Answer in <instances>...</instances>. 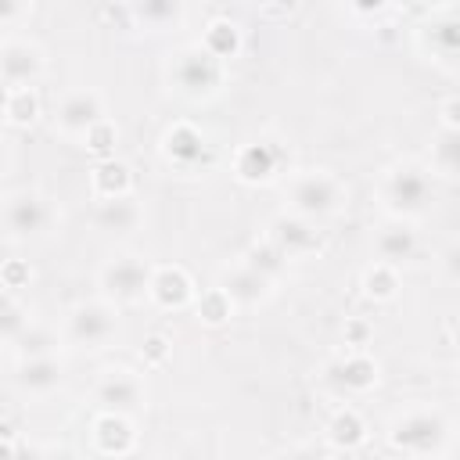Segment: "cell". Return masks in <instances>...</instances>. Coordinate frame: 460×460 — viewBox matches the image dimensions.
Wrapping results in <instances>:
<instances>
[{
	"mask_svg": "<svg viewBox=\"0 0 460 460\" xmlns=\"http://www.w3.org/2000/svg\"><path fill=\"white\" fill-rule=\"evenodd\" d=\"M385 438L395 453L413 460H435L449 442V417L438 406H406L385 428Z\"/></svg>",
	"mask_w": 460,
	"mask_h": 460,
	"instance_id": "obj_2",
	"label": "cell"
},
{
	"mask_svg": "<svg viewBox=\"0 0 460 460\" xmlns=\"http://www.w3.org/2000/svg\"><path fill=\"white\" fill-rule=\"evenodd\" d=\"M277 460H331V456L320 446H305L302 442V446H288L284 453H277Z\"/></svg>",
	"mask_w": 460,
	"mask_h": 460,
	"instance_id": "obj_34",
	"label": "cell"
},
{
	"mask_svg": "<svg viewBox=\"0 0 460 460\" xmlns=\"http://www.w3.org/2000/svg\"><path fill=\"white\" fill-rule=\"evenodd\" d=\"M29 323L32 320H29L25 305L11 291H0V341H18Z\"/></svg>",
	"mask_w": 460,
	"mask_h": 460,
	"instance_id": "obj_29",
	"label": "cell"
},
{
	"mask_svg": "<svg viewBox=\"0 0 460 460\" xmlns=\"http://www.w3.org/2000/svg\"><path fill=\"white\" fill-rule=\"evenodd\" d=\"M32 14V4H18V0H0V29H14L18 22H25Z\"/></svg>",
	"mask_w": 460,
	"mask_h": 460,
	"instance_id": "obj_33",
	"label": "cell"
},
{
	"mask_svg": "<svg viewBox=\"0 0 460 460\" xmlns=\"http://www.w3.org/2000/svg\"><path fill=\"white\" fill-rule=\"evenodd\" d=\"M456 151H460V129H438L435 144H431V176H456Z\"/></svg>",
	"mask_w": 460,
	"mask_h": 460,
	"instance_id": "obj_28",
	"label": "cell"
},
{
	"mask_svg": "<svg viewBox=\"0 0 460 460\" xmlns=\"http://www.w3.org/2000/svg\"><path fill=\"white\" fill-rule=\"evenodd\" d=\"M4 119H7L11 126H32V122L40 119V97H36V90H32V86L11 90V101H7Z\"/></svg>",
	"mask_w": 460,
	"mask_h": 460,
	"instance_id": "obj_31",
	"label": "cell"
},
{
	"mask_svg": "<svg viewBox=\"0 0 460 460\" xmlns=\"http://www.w3.org/2000/svg\"><path fill=\"white\" fill-rule=\"evenodd\" d=\"M284 165V151L273 140H252L237 151L234 172L241 183H270Z\"/></svg>",
	"mask_w": 460,
	"mask_h": 460,
	"instance_id": "obj_14",
	"label": "cell"
},
{
	"mask_svg": "<svg viewBox=\"0 0 460 460\" xmlns=\"http://www.w3.org/2000/svg\"><path fill=\"white\" fill-rule=\"evenodd\" d=\"M43 72H47V54L40 43L22 36L0 43V83H7L11 90H25V86H36Z\"/></svg>",
	"mask_w": 460,
	"mask_h": 460,
	"instance_id": "obj_11",
	"label": "cell"
},
{
	"mask_svg": "<svg viewBox=\"0 0 460 460\" xmlns=\"http://www.w3.org/2000/svg\"><path fill=\"white\" fill-rule=\"evenodd\" d=\"M363 295L374 302H392L399 295V270L385 262H370L363 270Z\"/></svg>",
	"mask_w": 460,
	"mask_h": 460,
	"instance_id": "obj_27",
	"label": "cell"
},
{
	"mask_svg": "<svg viewBox=\"0 0 460 460\" xmlns=\"http://www.w3.org/2000/svg\"><path fill=\"white\" fill-rule=\"evenodd\" d=\"M216 288L230 298V305L237 309H248V305H259L273 295V284L266 277H259L255 270H248L244 262H234V266H223L219 277H216Z\"/></svg>",
	"mask_w": 460,
	"mask_h": 460,
	"instance_id": "obj_13",
	"label": "cell"
},
{
	"mask_svg": "<svg viewBox=\"0 0 460 460\" xmlns=\"http://www.w3.org/2000/svg\"><path fill=\"white\" fill-rule=\"evenodd\" d=\"M144 212L137 205V198H108V201H97L93 205V226L104 230V234H133L140 226Z\"/></svg>",
	"mask_w": 460,
	"mask_h": 460,
	"instance_id": "obj_21",
	"label": "cell"
},
{
	"mask_svg": "<svg viewBox=\"0 0 460 460\" xmlns=\"http://www.w3.org/2000/svg\"><path fill=\"white\" fill-rule=\"evenodd\" d=\"M420 47L428 58L442 61V65H453L456 50H460V22H456V7H442L438 18H431L424 29H420Z\"/></svg>",
	"mask_w": 460,
	"mask_h": 460,
	"instance_id": "obj_18",
	"label": "cell"
},
{
	"mask_svg": "<svg viewBox=\"0 0 460 460\" xmlns=\"http://www.w3.org/2000/svg\"><path fill=\"white\" fill-rule=\"evenodd\" d=\"M417 248H420V241H417V230L410 226V223H402V219H388L377 234H374V262H385V266H402V262H410L413 255H417Z\"/></svg>",
	"mask_w": 460,
	"mask_h": 460,
	"instance_id": "obj_16",
	"label": "cell"
},
{
	"mask_svg": "<svg viewBox=\"0 0 460 460\" xmlns=\"http://www.w3.org/2000/svg\"><path fill=\"white\" fill-rule=\"evenodd\" d=\"M40 460H79V453L68 446H50V449H40Z\"/></svg>",
	"mask_w": 460,
	"mask_h": 460,
	"instance_id": "obj_36",
	"label": "cell"
},
{
	"mask_svg": "<svg viewBox=\"0 0 460 460\" xmlns=\"http://www.w3.org/2000/svg\"><path fill=\"white\" fill-rule=\"evenodd\" d=\"M18 456V446H11V442H0V460H14Z\"/></svg>",
	"mask_w": 460,
	"mask_h": 460,
	"instance_id": "obj_38",
	"label": "cell"
},
{
	"mask_svg": "<svg viewBox=\"0 0 460 460\" xmlns=\"http://www.w3.org/2000/svg\"><path fill=\"white\" fill-rule=\"evenodd\" d=\"M90 190L97 201H108V198H129L133 194V172L126 162L119 158H104L93 165L90 172Z\"/></svg>",
	"mask_w": 460,
	"mask_h": 460,
	"instance_id": "obj_22",
	"label": "cell"
},
{
	"mask_svg": "<svg viewBox=\"0 0 460 460\" xmlns=\"http://www.w3.org/2000/svg\"><path fill=\"white\" fill-rule=\"evenodd\" d=\"M151 273L155 266L133 252H122V255H111L104 259V266L97 270V288H101V298L111 302V305H137L147 298V288H151Z\"/></svg>",
	"mask_w": 460,
	"mask_h": 460,
	"instance_id": "obj_7",
	"label": "cell"
},
{
	"mask_svg": "<svg viewBox=\"0 0 460 460\" xmlns=\"http://www.w3.org/2000/svg\"><path fill=\"white\" fill-rule=\"evenodd\" d=\"M104 122H108V108L93 86H75L54 104V129L68 140H86Z\"/></svg>",
	"mask_w": 460,
	"mask_h": 460,
	"instance_id": "obj_9",
	"label": "cell"
},
{
	"mask_svg": "<svg viewBox=\"0 0 460 460\" xmlns=\"http://www.w3.org/2000/svg\"><path fill=\"white\" fill-rule=\"evenodd\" d=\"M129 14L147 29H165V25H180L187 11L176 0H147V4H129Z\"/></svg>",
	"mask_w": 460,
	"mask_h": 460,
	"instance_id": "obj_25",
	"label": "cell"
},
{
	"mask_svg": "<svg viewBox=\"0 0 460 460\" xmlns=\"http://www.w3.org/2000/svg\"><path fill=\"white\" fill-rule=\"evenodd\" d=\"M377 201L392 219H402V223L424 216L435 201L431 169L424 162H413V158H402V162L388 165L377 180Z\"/></svg>",
	"mask_w": 460,
	"mask_h": 460,
	"instance_id": "obj_1",
	"label": "cell"
},
{
	"mask_svg": "<svg viewBox=\"0 0 460 460\" xmlns=\"http://www.w3.org/2000/svg\"><path fill=\"white\" fill-rule=\"evenodd\" d=\"M144 356H147L151 363H162V359H165V338H158V334L147 338V341H144Z\"/></svg>",
	"mask_w": 460,
	"mask_h": 460,
	"instance_id": "obj_35",
	"label": "cell"
},
{
	"mask_svg": "<svg viewBox=\"0 0 460 460\" xmlns=\"http://www.w3.org/2000/svg\"><path fill=\"white\" fill-rule=\"evenodd\" d=\"M201 47H205L212 58H219V61L226 65V61L237 58V50H241V29H237L230 18H216V22L205 29Z\"/></svg>",
	"mask_w": 460,
	"mask_h": 460,
	"instance_id": "obj_24",
	"label": "cell"
},
{
	"mask_svg": "<svg viewBox=\"0 0 460 460\" xmlns=\"http://www.w3.org/2000/svg\"><path fill=\"white\" fill-rule=\"evenodd\" d=\"M162 155L165 162H172L176 169H194L198 162L208 158V144H205V133L190 122H172L165 133H162Z\"/></svg>",
	"mask_w": 460,
	"mask_h": 460,
	"instance_id": "obj_15",
	"label": "cell"
},
{
	"mask_svg": "<svg viewBox=\"0 0 460 460\" xmlns=\"http://www.w3.org/2000/svg\"><path fill=\"white\" fill-rule=\"evenodd\" d=\"M165 83L169 90H176L180 97L190 101H205L216 97L226 83V65L219 58H212L201 43H183L180 50L169 54L165 61Z\"/></svg>",
	"mask_w": 460,
	"mask_h": 460,
	"instance_id": "obj_3",
	"label": "cell"
},
{
	"mask_svg": "<svg viewBox=\"0 0 460 460\" xmlns=\"http://www.w3.org/2000/svg\"><path fill=\"white\" fill-rule=\"evenodd\" d=\"M119 334H122L119 309L104 298L75 302L65 316V327H61V338L75 349H108Z\"/></svg>",
	"mask_w": 460,
	"mask_h": 460,
	"instance_id": "obj_6",
	"label": "cell"
},
{
	"mask_svg": "<svg viewBox=\"0 0 460 460\" xmlns=\"http://www.w3.org/2000/svg\"><path fill=\"white\" fill-rule=\"evenodd\" d=\"M367 435H370V428H367L363 413H359V410H352V406L334 410V417L327 420V442H331L334 449L352 453V449H359V446L367 442Z\"/></svg>",
	"mask_w": 460,
	"mask_h": 460,
	"instance_id": "obj_23",
	"label": "cell"
},
{
	"mask_svg": "<svg viewBox=\"0 0 460 460\" xmlns=\"http://www.w3.org/2000/svg\"><path fill=\"white\" fill-rule=\"evenodd\" d=\"M7 101H11V86L0 83V119H4V111H7Z\"/></svg>",
	"mask_w": 460,
	"mask_h": 460,
	"instance_id": "obj_39",
	"label": "cell"
},
{
	"mask_svg": "<svg viewBox=\"0 0 460 460\" xmlns=\"http://www.w3.org/2000/svg\"><path fill=\"white\" fill-rule=\"evenodd\" d=\"M320 381H323V388L334 392L338 399H356V395H367V392L377 388L381 367H377V359H374L370 352L349 349L345 356H338V359H331V363L323 367Z\"/></svg>",
	"mask_w": 460,
	"mask_h": 460,
	"instance_id": "obj_10",
	"label": "cell"
},
{
	"mask_svg": "<svg viewBox=\"0 0 460 460\" xmlns=\"http://www.w3.org/2000/svg\"><path fill=\"white\" fill-rule=\"evenodd\" d=\"M147 298L162 309H183L194 302V280L183 266H155Z\"/></svg>",
	"mask_w": 460,
	"mask_h": 460,
	"instance_id": "obj_19",
	"label": "cell"
},
{
	"mask_svg": "<svg viewBox=\"0 0 460 460\" xmlns=\"http://www.w3.org/2000/svg\"><path fill=\"white\" fill-rule=\"evenodd\" d=\"M93 402L101 406V413L137 417L147 406V385L129 367H104L93 381Z\"/></svg>",
	"mask_w": 460,
	"mask_h": 460,
	"instance_id": "obj_8",
	"label": "cell"
},
{
	"mask_svg": "<svg viewBox=\"0 0 460 460\" xmlns=\"http://www.w3.org/2000/svg\"><path fill=\"white\" fill-rule=\"evenodd\" d=\"M14 385L25 395H50L65 385V367L58 356H32V359H18L14 367Z\"/></svg>",
	"mask_w": 460,
	"mask_h": 460,
	"instance_id": "obj_17",
	"label": "cell"
},
{
	"mask_svg": "<svg viewBox=\"0 0 460 460\" xmlns=\"http://www.w3.org/2000/svg\"><path fill=\"white\" fill-rule=\"evenodd\" d=\"M288 262L291 259H305L313 252H320V230L316 223L295 216V212H280L273 223H270V237H266Z\"/></svg>",
	"mask_w": 460,
	"mask_h": 460,
	"instance_id": "obj_12",
	"label": "cell"
},
{
	"mask_svg": "<svg viewBox=\"0 0 460 460\" xmlns=\"http://www.w3.org/2000/svg\"><path fill=\"white\" fill-rule=\"evenodd\" d=\"M90 435H93V446H97L104 456H126V453L137 446L133 417H122V413H97Z\"/></svg>",
	"mask_w": 460,
	"mask_h": 460,
	"instance_id": "obj_20",
	"label": "cell"
},
{
	"mask_svg": "<svg viewBox=\"0 0 460 460\" xmlns=\"http://www.w3.org/2000/svg\"><path fill=\"white\" fill-rule=\"evenodd\" d=\"M456 97H449L446 104H442V129H460V122H456Z\"/></svg>",
	"mask_w": 460,
	"mask_h": 460,
	"instance_id": "obj_37",
	"label": "cell"
},
{
	"mask_svg": "<svg viewBox=\"0 0 460 460\" xmlns=\"http://www.w3.org/2000/svg\"><path fill=\"white\" fill-rule=\"evenodd\" d=\"M54 219H58V212H54L50 198L32 190V187H18V190L0 198V230L11 241L43 237L54 226Z\"/></svg>",
	"mask_w": 460,
	"mask_h": 460,
	"instance_id": "obj_5",
	"label": "cell"
},
{
	"mask_svg": "<svg viewBox=\"0 0 460 460\" xmlns=\"http://www.w3.org/2000/svg\"><path fill=\"white\" fill-rule=\"evenodd\" d=\"M4 169H7V151H4V144H0V176H4Z\"/></svg>",
	"mask_w": 460,
	"mask_h": 460,
	"instance_id": "obj_40",
	"label": "cell"
},
{
	"mask_svg": "<svg viewBox=\"0 0 460 460\" xmlns=\"http://www.w3.org/2000/svg\"><path fill=\"white\" fill-rule=\"evenodd\" d=\"M230 316H234V305H230V298H226L219 288H208V291L198 298V320H201V323L219 327V323H226Z\"/></svg>",
	"mask_w": 460,
	"mask_h": 460,
	"instance_id": "obj_32",
	"label": "cell"
},
{
	"mask_svg": "<svg viewBox=\"0 0 460 460\" xmlns=\"http://www.w3.org/2000/svg\"><path fill=\"white\" fill-rule=\"evenodd\" d=\"M241 262L248 266V270H255L259 277H266L270 284H277L284 273H288V259L270 244V241H259V244H252L244 255H241Z\"/></svg>",
	"mask_w": 460,
	"mask_h": 460,
	"instance_id": "obj_26",
	"label": "cell"
},
{
	"mask_svg": "<svg viewBox=\"0 0 460 460\" xmlns=\"http://www.w3.org/2000/svg\"><path fill=\"white\" fill-rule=\"evenodd\" d=\"M61 338L50 331V327H40V323H29L22 331V338L14 341L18 345V359H32V356H54V345Z\"/></svg>",
	"mask_w": 460,
	"mask_h": 460,
	"instance_id": "obj_30",
	"label": "cell"
},
{
	"mask_svg": "<svg viewBox=\"0 0 460 460\" xmlns=\"http://www.w3.org/2000/svg\"><path fill=\"white\" fill-rule=\"evenodd\" d=\"M284 201H288V212L316 223L341 212V205L349 201V187L331 169H298L284 183Z\"/></svg>",
	"mask_w": 460,
	"mask_h": 460,
	"instance_id": "obj_4",
	"label": "cell"
}]
</instances>
